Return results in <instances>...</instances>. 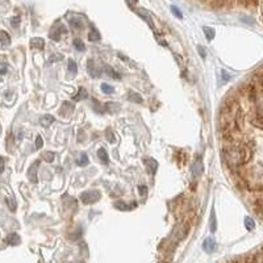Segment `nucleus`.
<instances>
[{"mask_svg": "<svg viewBox=\"0 0 263 263\" xmlns=\"http://www.w3.org/2000/svg\"><path fill=\"white\" fill-rule=\"evenodd\" d=\"M253 146L251 141H238L232 140L230 144L225 145L222 149V157L228 167L232 170H238L241 166L246 164L253 157Z\"/></svg>", "mask_w": 263, "mask_h": 263, "instance_id": "f257e3e1", "label": "nucleus"}, {"mask_svg": "<svg viewBox=\"0 0 263 263\" xmlns=\"http://www.w3.org/2000/svg\"><path fill=\"white\" fill-rule=\"evenodd\" d=\"M99 199H100L99 191H87V192H83L80 195V200L84 204H92V203L97 201Z\"/></svg>", "mask_w": 263, "mask_h": 263, "instance_id": "f03ea898", "label": "nucleus"}, {"mask_svg": "<svg viewBox=\"0 0 263 263\" xmlns=\"http://www.w3.org/2000/svg\"><path fill=\"white\" fill-rule=\"evenodd\" d=\"M62 33H66V28L63 26V25H57V26L51 30L50 38H51V40H54V41H59Z\"/></svg>", "mask_w": 263, "mask_h": 263, "instance_id": "7ed1b4c3", "label": "nucleus"}, {"mask_svg": "<svg viewBox=\"0 0 263 263\" xmlns=\"http://www.w3.org/2000/svg\"><path fill=\"white\" fill-rule=\"evenodd\" d=\"M87 70H88V72H90V75L92 76V78H99L100 76V74H101V71L97 69V67L95 66V63L92 62L91 59L88 61V63H87Z\"/></svg>", "mask_w": 263, "mask_h": 263, "instance_id": "20e7f679", "label": "nucleus"}, {"mask_svg": "<svg viewBox=\"0 0 263 263\" xmlns=\"http://www.w3.org/2000/svg\"><path fill=\"white\" fill-rule=\"evenodd\" d=\"M145 164L148 166V168H149V171L152 172V174H155V171H157V168H158V162L155 159H153V158H145Z\"/></svg>", "mask_w": 263, "mask_h": 263, "instance_id": "39448f33", "label": "nucleus"}, {"mask_svg": "<svg viewBox=\"0 0 263 263\" xmlns=\"http://www.w3.org/2000/svg\"><path fill=\"white\" fill-rule=\"evenodd\" d=\"M203 172V164H201V160L196 159V162L192 164V175L193 178H199Z\"/></svg>", "mask_w": 263, "mask_h": 263, "instance_id": "423d86ee", "label": "nucleus"}, {"mask_svg": "<svg viewBox=\"0 0 263 263\" xmlns=\"http://www.w3.org/2000/svg\"><path fill=\"white\" fill-rule=\"evenodd\" d=\"M38 164H40V162H38V160H37V162H34V163H33V166L30 167V170H29V172H28L29 179H30L33 183L37 182V175H36V174H37V167H38Z\"/></svg>", "mask_w": 263, "mask_h": 263, "instance_id": "0eeeda50", "label": "nucleus"}, {"mask_svg": "<svg viewBox=\"0 0 263 263\" xmlns=\"http://www.w3.org/2000/svg\"><path fill=\"white\" fill-rule=\"evenodd\" d=\"M215 246H216V243H215V241H213L212 238H207L205 242L203 243V249L205 250L207 253H212L213 250H215Z\"/></svg>", "mask_w": 263, "mask_h": 263, "instance_id": "6e6552de", "label": "nucleus"}, {"mask_svg": "<svg viewBox=\"0 0 263 263\" xmlns=\"http://www.w3.org/2000/svg\"><path fill=\"white\" fill-rule=\"evenodd\" d=\"M43 46H45V41L42 40V38H32L30 40V47H34V49H43Z\"/></svg>", "mask_w": 263, "mask_h": 263, "instance_id": "1a4fd4ad", "label": "nucleus"}, {"mask_svg": "<svg viewBox=\"0 0 263 263\" xmlns=\"http://www.w3.org/2000/svg\"><path fill=\"white\" fill-rule=\"evenodd\" d=\"M0 38H2V46L3 47H7L8 45H11V36H9L6 30L0 32Z\"/></svg>", "mask_w": 263, "mask_h": 263, "instance_id": "9d476101", "label": "nucleus"}, {"mask_svg": "<svg viewBox=\"0 0 263 263\" xmlns=\"http://www.w3.org/2000/svg\"><path fill=\"white\" fill-rule=\"evenodd\" d=\"M53 123H54V117H53L51 115H45V116H42V119H41V125H42V126L47 128V126H50Z\"/></svg>", "mask_w": 263, "mask_h": 263, "instance_id": "9b49d317", "label": "nucleus"}, {"mask_svg": "<svg viewBox=\"0 0 263 263\" xmlns=\"http://www.w3.org/2000/svg\"><path fill=\"white\" fill-rule=\"evenodd\" d=\"M94 111L97 112L99 115H103L104 112L107 111V109H105V104H101V103H99L97 100H94Z\"/></svg>", "mask_w": 263, "mask_h": 263, "instance_id": "f8f14e48", "label": "nucleus"}, {"mask_svg": "<svg viewBox=\"0 0 263 263\" xmlns=\"http://www.w3.org/2000/svg\"><path fill=\"white\" fill-rule=\"evenodd\" d=\"M97 157L100 158V160H101L103 163H108V160H109V159H108V153L105 152V149L101 148V149L97 150Z\"/></svg>", "mask_w": 263, "mask_h": 263, "instance_id": "ddd939ff", "label": "nucleus"}, {"mask_svg": "<svg viewBox=\"0 0 263 263\" xmlns=\"http://www.w3.org/2000/svg\"><path fill=\"white\" fill-rule=\"evenodd\" d=\"M105 109L108 113H116L119 109H120V107L119 104H116V103H107L105 104Z\"/></svg>", "mask_w": 263, "mask_h": 263, "instance_id": "4468645a", "label": "nucleus"}, {"mask_svg": "<svg viewBox=\"0 0 263 263\" xmlns=\"http://www.w3.org/2000/svg\"><path fill=\"white\" fill-rule=\"evenodd\" d=\"M128 99L130 101H133V103H142V97H141L138 94H136V92L130 91L129 95H128Z\"/></svg>", "mask_w": 263, "mask_h": 263, "instance_id": "2eb2a0df", "label": "nucleus"}, {"mask_svg": "<svg viewBox=\"0 0 263 263\" xmlns=\"http://www.w3.org/2000/svg\"><path fill=\"white\" fill-rule=\"evenodd\" d=\"M76 164L78 166H87L88 164V157H87V154H80L79 158L76 159Z\"/></svg>", "mask_w": 263, "mask_h": 263, "instance_id": "dca6fc26", "label": "nucleus"}, {"mask_svg": "<svg viewBox=\"0 0 263 263\" xmlns=\"http://www.w3.org/2000/svg\"><path fill=\"white\" fill-rule=\"evenodd\" d=\"M204 33H205V37L208 41H211L215 38V29L209 28V26H204Z\"/></svg>", "mask_w": 263, "mask_h": 263, "instance_id": "f3484780", "label": "nucleus"}, {"mask_svg": "<svg viewBox=\"0 0 263 263\" xmlns=\"http://www.w3.org/2000/svg\"><path fill=\"white\" fill-rule=\"evenodd\" d=\"M87 97V91L83 88V87H80L79 88V94H78L76 96H74V100L75 101H80V100H83Z\"/></svg>", "mask_w": 263, "mask_h": 263, "instance_id": "a211bd4d", "label": "nucleus"}, {"mask_svg": "<svg viewBox=\"0 0 263 263\" xmlns=\"http://www.w3.org/2000/svg\"><path fill=\"white\" fill-rule=\"evenodd\" d=\"M70 25L72 29H82L83 28V21L76 20V18H71L70 20Z\"/></svg>", "mask_w": 263, "mask_h": 263, "instance_id": "6ab92c4d", "label": "nucleus"}, {"mask_svg": "<svg viewBox=\"0 0 263 263\" xmlns=\"http://www.w3.org/2000/svg\"><path fill=\"white\" fill-rule=\"evenodd\" d=\"M88 40L90 41H99L100 40V34L96 29H92V30L88 33Z\"/></svg>", "mask_w": 263, "mask_h": 263, "instance_id": "aec40b11", "label": "nucleus"}, {"mask_svg": "<svg viewBox=\"0 0 263 263\" xmlns=\"http://www.w3.org/2000/svg\"><path fill=\"white\" fill-rule=\"evenodd\" d=\"M105 71L108 72V75H109L111 78H115V79L117 78V79H120V75H117V72H116L113 69H112L111 66H105Z\"/></svg>", "mask_w": 263, "mask_h": 263, "instance_id": "412c9836", "label": "nucleus"}, {"mask_svg": "<svg viewBox=\"0 0 263 263\" xmlns=\"http://www.w3.org/2000/svg\"><path fill=\"white\" fill-rule=\"evenodd\" d=\"M76 71H78V67H76L75 61L70 59L69 61V72H71V74H76Z\"/></svg>", "mask_w": 263, "mask_h": 263, "instance_id": "4be33fe9", "label": "nucleus"}, {"mask_svg": "<svg viewBox=\"0 0 263 263\" xmlns=\"http://www.w3.org/2000/svg\"><path fill=\"white\" fill-rule=\"evenodd\" d=\"M245 225H246V228H247V230H253V229H254V226H255V224H254V221H253L250 217H246V218H245Z\"/></svg>", "mask_w": 263, "mask_h": 263, "instance_id": "5701e85b", "label": "nucleus"}, {"mask_svg": "<svg viewBox=\"0 0 263 263\" xmlns=\"http://www.w3.org/2000/svg\"><path fill=\"white\" fill-rule=\"evenodd\" d=\"M74 46L76 47V50H79V51H83L86 49L84 42H82L80 40H74Z\"/></svg>", "mask_w": 263, "mask_h": 263, "instance_id": "b1692460", "label": "nucleus"}, {"mask_svg": "<svg viewBox=\"0 0 263 263\" xmlns=\"http://www.w3.org/2000/svg\"><path fill=\"white\" fill-rule=\"evenodd\" d=\"M54 157H55V154L51 153V152H46L43 154V159H45L46 162H53V160H54Z\"/></svg>", "mask_w": 263, "mask_h": 263, "instance_id": "393cba45", "label": "nucleus"}, {"mask_svg": "<svg viewBox=\"0 0 263 263\" xmlns=\"http://www.w3.org/2000/svg\"><path fill=\"white\" fill-rule=\"evenodd\" d=\"M211 232H215L216 230V215H215V212L212 211V215H211Z\"/></svg>", "mask_w": 263, "mask_h": 263, "instance_id": "a878e982", "label": "nucleus"}, {"mask_svg": "<svg viewBox=\"0 0 263 263\" xmlns=\"http://www.w3.org/2000/svg\"><path fill=\"white\" fill-rule=\"evenodd\" d=\"M101 91L103 92H105V94H113V87H111L109 84H101Z\"/></svg>", "mask_w": 263, "mask_h": 263, "instance_id": "bb28decb", "label": "nucleus"}, {"mask_svg": "<svg viewBox=\"0 0 263 263\" xmlns=\"http://www.w3.org/2000/svg\"><path fill=\"white\" fill-rule=\"evenodd\" d=\"M115 205H116V208H117V209H120V211H128V209H129V207L126 205L124 201H117Z\"/></svg>", "mask_w": 263, "mask_h": 263, "instance_id": "cd10ccee", "label": "nucleus"}, {"mask_svg": "<svg viewBox=\"0 0 263 263\" xmlns=\"http://www.w3.org/2000/svg\"><path fill=\"white\" fill-rule=\"evenodd\" d=\"M8 240L11 241L9 243H12V245H17V243L20 242V238H18V236H17V234H11V236L8 237Z\"/></svg>", "mask_w": 263, "mask_h": 263, "instance_id": "c85d7f7f", "label": "nucleus"}, {"mask_svg": "<svg viewBox=\"0 0 263 263\" xmlns=\"http://www.w3.org/2000/svg\"><path fill=\"white\" fill-rule=\"evenodd\" d=\"M171 12L174 13V16H175V17H178V18H182V17H183V14H182V12H180V9H178L175 6H172V7H171Z\"/></svg>", "mask_w": 263, "mask_h": 263, "instance_id": "c756f323", "label": "nucleus"}, {"mask_svg": "<svg viewBox=\"0 0 263 263\" xmlns=\"http://www.w3.org/2000/svg\"><path fill=\"white\" fill-rule=\"evenodd\" d=\"M107 140H108L111 144H113V142H115L113 133H112V130H111V129H107Z\"/></svg>", "mask_w": 263, "mask_h": 263, "instance_id": "7c9ffc66", "label": "nucleus"}, {"mask_svg": "<svg viewBox=\"0 0 263 263\" xmlns=\"http://www.w3.org/2000/svg\"><path fill=\"white\" fill-rule=\"evenodd\" d=\"M42 145H43L42 137H41V136H37V138H36V148H37V149H41Z\"/></svg>", "mask_w": 263, "mask_h": 263, "instance_id": "2f4dec72", "label": "nucleus"}, {"mask_svg": "<svg viewBox=\"0 0 263 263\" xmlns=\"http://www.w3.org/2000/svg\"><path fill=\"white\" fill-rule=\"evenodd\" d=\"M7 204H8V207L11 208V211H14V209H16V203H14L13 199H8Z\"/></svg>", "mask_w": 263, "mask_h": 263, "instance_id": "473e14b6", "label": "nucleus"}, {"mask_svg": "<svg viewBox=\"0 0 263 263\" xmlns=\"http://www.w3.org/2000/svg\"><path fill=\"white\" fill-rule=\"evenodd\" d=\"M221 75L224 76V82H228L229 79H230V75H229L226 71H222V74H221Z\"/></svg>", "mask_w": 263, "mask_h": 263, "instance_id": "72a5a7b5", "label": "nucleus"}, {"mask_svg": "<svg viewBox=\"0 0 263 263\" xmlns=\"http://www.w3.org/2000/svg\"><path fill=\"white\" fill-rule=\"evenodd\" d=\"M146 191H148V187H145V186H140V193L141 195H145Z\"/></svg>", "mask_w": 263, "mask_h": 263, "instance_id": "f704fd0d", "label": "nucleus"}, {"mask_svg": "<svg viewBox=\"0 0 263 263\" xmlns=\"http://www.w3.org/2000/svg\"><path fill=\"white\" fill-rule=\"evenodd\" d=\"M18 21H20V17H13V18H12V24H13L14 26H16L17 24H18Z\"/></svg>", "mask_w": 263, "mask_h": 263, "instance_id": "c9c22d12", "label": "nucleus"}, {"mask_svg": "<svg viewBox=\"0 0 263 263\" xmlns=\"http://www.w3.org/2000/svg\"><path fill=\"white\" fill-rule=\"evenodd\" d=\"M6 71H7V66H6V63H2V74L4 75V74H6Z\"/></svg>", "mask_w": 263, "mask_h": 263, "instance_id": "e433bc0d", "label": "nucleus"}, {"mask_svg": "<svg viewBox=\"0 0 263 263\" xmlns=\"http://www.w3.org/2000/svg\"><path fill=\"white\" fill-rule=\"evenodd\" d=\"M2 170H4V159H2Z\"/></svg>", "mask_w": 263, "mask_h": 263, "instance_id": "4c0bfd02", "label": "nucleus"}]
</instances>
